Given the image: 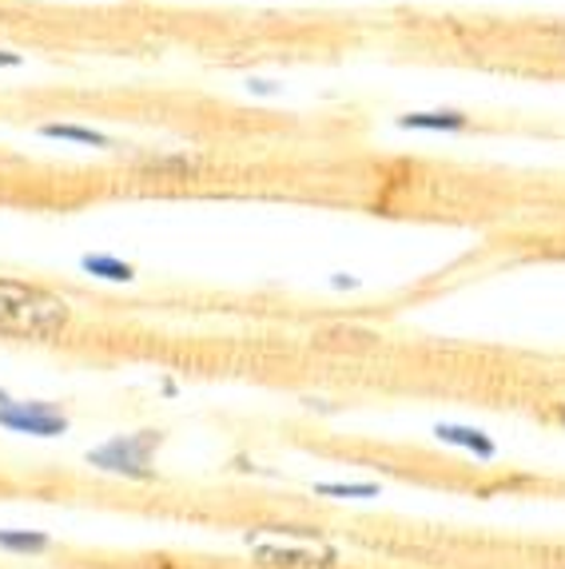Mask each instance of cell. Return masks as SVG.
<instances>
[{
    "instance_id": "cell-1",
    "label": "cell",
    "mask_w": 565,
    "mask_h": 569,
    "mask_svg": "<svg viewBox=\"0 0 565 569\" xmlns=\"http://www.w3.org/2000/svg\"><path fill=\"white\" fill-rule=\"evenodd\" d=\"M68 303L44 287L20 283V279H0V335L17 339H52L68 327Z\"/></svg>"
},
{
    "instance_id": "cell-2",
    "label": "cell",
    "mask_w": 565,
    "mask_h": 569,
    "mask_svg": "<svg viewBox=\"0 0 565 569\" xmlns=\"http://www.w3.org/2000/svg\"><path fill=\"white\" fill-rule=\"evenodd\" d=\"M163 430H136V435H116L108 442H100L96 450H88V466L105 470V475L132 478V482H151L156 478V450L163 447Z\"/></svg>"
},
{
    "instance_id": "cell-3",
    "label": "cell",
    "mask_w": 565,
    "mask_h": 569,
    "mask_svg": "<svg viewBox=\"0 0 565 569\" xmlns=\"http://www.w3.org/2000/svg\"><path fill=\"white\" fill-rule=\"evenodd\" d=\"M0 427L12 430V435H32V438H60L68 430V418L52 402H9L0 407Z\"/></svg>"
},
{
    "instance_id": "cell-4",
    "label": "cell",
    "mask_w": 565,
    "mask_h": 569,
    "mask_svg": "<svg viewBox=\"0 0 565 569\" xmlns=\"http://www.w3.org/2000/svg\"><path fill=\"white\" fill-rule=\"evenodd\" d=\"M434 435H438V442H446V447L470 450V455H474V458H482V462H490V458L498 455V447H494V438L486 435V430H478V427H458V422H438V427H434Z\"/></svg>"
},
{
    "instance_id": "cell-5",
    "label": "cell",
    "mask_w": 565,
    "mask_h": 569,
    "mask_svg": "<svg viewBox=\"0 0 565 569\" xmlns=\"http://www.w3.org/2000/svg\"><path fill=\"white\" fill-rule=\"evenodd\" d=\"M259 561H264V566H279V569H311V566H330L335 550L311 553V550H282V546H259Z\"/></svg>"
},
{
    "instance_id": "cell-6",
    "label": "cell",
    "mask_w": 565,
    "mask_h": 569,
    "mask_svg": "<svg viewBox=\"0 0 565 569\" xmlns=\"http://www.w3.org/2000/svg\"><path fill=\"white\" fill-rule=\"evenodd\" d=\"M398 128H410V132H458L466 128V116L462 112H406L398 120Z\"/></svg>"
},
{
    "instance_id": "cell-7",
    "label": "cell",
    "mask_w": 565,
    "mask_h": 569,
    "mask_svg": "<svg viewBox=\"0 0 565 569\" xmlns=\"http://www.w3.org/2000/svg\"><path fill=\"white\" fill-rule=\"evenodd\" d=\"M44 136H52V140H72V143H92V148H116L112 136L96 132V128H80V123H44L40 128Z\"/></svg>"
},
{
    "instance_id": "cell-8",
    "label": "cell",
    "mask_w": 565,
    "mask_h": 569,
    "mask_svg": "<svg viewBox=\"0 0 565 569\" xmlns=\"http://www.w3.org/2000/svg\"><path fill=\"white\" fill-rule=\"evenodd\" d=\"M80 267H85L88 276L108 279V283H128V279H136L132 263H123V259H116V256H85Z\"/></svg>"
},
{
    "instance_id": "cell-9",
    "label": "cell",
    "mask_w": 565,
    "mask_h": 569,
    "mask_svg": "<svg viewBox=\"0 0 565 569\" xmlns=\"http://www.w3.org/2000/svg\"><path fill=\"white\" fill-rule=\"evenodd\" d=\"M52 541H48V533L40 530H0V550L4 553H44Z\"/></svg>"
},
{
    "instance_id": "cell-10",
    "label": "cell",
    "mask_w": 565,
    "mask_h": 569,
    "mask_svg": "<svg viewBox=\"0 0 565 569\" xmlns=\"http://www.w3.org/2000/svg\"><path fill=\"white\" fill-rule=\"evenodd\" d=\"M315 490L327 498H378V482H319Z\"/></svg>"
},
{
    "instance_id": "cell-11",
    "label": "cell",
    "mask_w": 565,
    "mask_h": 569,
    "mask_svg": "<svg viewBox=\"0 0 565 569\" xmlns=\"http://www.w3.org/2000/svg\"><path fill=\"white\" fill-rule=\"evenodd\" d=\"M148 168H163V171H196L199 160H191V156H151Z\"/></svg>"
},
{
    "instance_id": "cell-12",
    "label": "cell",
    "mask_w": 565,
    "mask_h": 569,
    "mask_svg": "<svg viewBox=\"0 0 565 569\" xmlns=\"http://www.w3.org/2000/svg\"><path fill=\"white\" fill-rule=\"evenodd\" d=\"M17 64H20L17 52H4V48H0V68H17Z\"/></svg>"
},
{
    "instance_id": "cell-13",
    "label": "cell",
    "mask_w": 565,
    "mask_h": 569,
    "mask_svg": "<svg viewBox=\"0 0 565 569\" xmlns=\"http://www.w3.org/2000/svg\"><path fill=\"white\" fill-rule=\"evenodd\" d=\"M9 402H12V399H9V390L0 387V407H9Z\"/></svg>"
},
{
    "instance_id": "cell-14",
    "label": "cell",
    "mask_w": 565,
    "mask_h": 569,
    "mask_svg": "<svg viewBox=\"0 0 565 569\" xmlns=\"http://www.w3.org/2000/svg\"><path fill=\"white\" fill-rule=\"evenodd\" d=\"M562 422H565V410H562Z\"/></svg>"
},
{
    "instance_id": "cell-15",
    "label": "cell",
    "mask_w": 565,
    "mask_h": 569,
    "mask_svg": "<svg viewBox=\"0 0 565 569\" xmlns=\"http://www.w3.org/2000/svg\"><path fill=\"white\" fill-rule=\"evenodd\" d=\"M562 37H565V32H562Z\"/></svg>"
}]
</instances>
